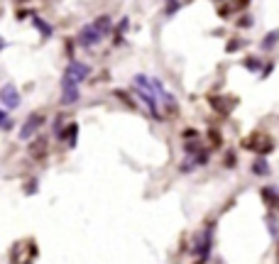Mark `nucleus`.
Masks as SVG:
<instances>
[{"label": "nucleus", "mask_w": 279, "mask_h": 264, "mask_svg": "<svg viewBox=\"0 0 279 264\" xmlns=\"http://www.w3.org/2000/svg\"><path fill=\"white\" fill-rule=\"evenodd\" d=\"M76 135H79V125H76V122H71V125L61 132V137H59V140H66L69 147H76Z\"/></svg>", "instance_id": "nucleus-13"}, {"label": "nucleus", "mask_w": 279, "mask_h": 264, "mask_svg": "<svg viewBox=\"0 0 279 264\" xmlns=\"http://www.w3.org/2000/svg\"><path fill=\"white\" fill-rule=\"evenodd\" d=\"M2 49H5V39L0 37V52H2Z\"/></svg>", "instance_id": "nucleus-27"}, {"label": "nucleus", "mask_w": 279, "mask_h": 264, "mask_svg": "<svg viewBox=\"0 0 279 264\" xmlns=\"http://www.w3.org/2000/svg\"><path fill=\"white\" fill-rule=\"evenodd\" d=\"M0 103H2V108H7V110H15V108L20 105V93H17V88L12 86V84L0 88Z\"/></svg>", "instance_id": "nucleus-7"}, {"label": "nucleus", "mask_w": 279, "mask_h": 264, "mask_svg": "<svg viewBox=\"0 0 279 264\" xmlns=\"http://www.w3.org/2000/svg\"><path fill=\"white\" fill-rule=\"evenodd\" d=\"M260 198L270 210H279V186H262L260 188Z\"/></svg>", "instance_id": "nucleus-9"}, {"label": "nucleus", "mask_w": 279, "mask_h": 264, "mask_svg": "<svg viewBox=\"0 0 279 264\" xmlns=\"http://www.w3.org/2000/svg\"><path fill=\"white\" fill-rule=\"evenodd\" d=\"M29 15V10H17V20H25Z\"/></svg>", "instance_id": "nucleus-25"}, {"label": "nucleus", "mask_w": 279, "mask_h": 264, "mask_svg": "<svg viewBox=\"0 0 279 264\" xmlns=\"http://www.w3.org/2000/svg\"><path fill=\"white\" fill-rule=\"evenodd\" d=\"M211 250H213V225H206L194 240V252L198 262H206L211 257Z\"/></svg>", "instance_id": "nucleus-2"}, {"label": "nucleus", "mask_w": 279, "mask_h": 264, "mask_svg": "<svg viewBox=\"0 0 279 264\" xmlns=\"http://www.w3.org/2000/svg\"><path fill=\"white\" fill-rule=\"evenodd\" d=\"M93 25H96V29H98L103 37H108V34L113 32V20L108 17V15H101V17H96V20H93Z\"/></svg>", "instance_id": "nucleus-11"}, {"label": "nucleus", "mask_w": 279, "mask_h": 264, "mask_svg": "<svg viewBox=\"0 0 279 264\" xmlns=\"http://www.w3.org/2000/svg\"><path fill=\"white\" fill-rule=\"evenodd\" d=\"M270 172H272V169H270L267 159H265V157L260 154V157H257V159L252 162V174H255V176H270Z\"/></svg>", "instance_id": "nucleus-10"}, {"label": "nucleus", "mask_w": 279, "mask_h": 264, "mask_svg": "<svg viewBox=\"0 0 279 264\" xmlns=\"http://www.w3.org/2000/svg\"><path fill=\"white\" fill-rule=\"evenodd\" d=\"M133 84H135V93H138L140 98L147 103L149 115L154 117V120H164V115L159 113V105H157V95L152 93V84H149V79H147L144 74H140V76L133 79Z\"/></svg>", "instance_id": "nucleus-1"}, {"label": "nucleus", "mask_w": 279, "mask_h": 264, "mask_svg": "<svg viewBox=\"0 0 279 264\" xmlns=\"http://www.w3.org/2000/svg\"><path fill=\"white\" fill-rule=\"evenodd\" d=\"M243 44H245L243 39H230V42H228V47H225V52H228V54H233V52H235V49H240Z\"/></svg>", "instance_id": "nucleus-19"}, {"label": "nucleus", "mask_w": 279, "mask_h": 264, "mask_svg": "<svg viewBox=\"0 0 279 264\" xmlns=\"http://www.w3.org/2000/svg\"><path fill=\"white\" fill-rule=\"evenodd\" d=\"M265 223H267V230H270V235H272V237H279V220L272 215V213L265 218Z\"/></svg>", "instance_id": "nucleus-15"}, {"label": "nucleus", "mask_w": 279, "mask_h": 264, "mask_svg": "<svg viewBox=\"0 0 279 264\" xmlns=\"http://www.w3.org/2000/svg\"><path fill=\"white\" fill-rule=\"evenodd\" d=\"M79 98H81L79 81H74V79L64 71V74H61V105H74Z\"/></svg>", "instance_id": "nucleus-3"}, {"label": "nucleus", "mask_w": 279, "mask_h": 264, "mask_svg": "<svg viewBox=\"0 0 279 264\" xmlns=\"http://www.w3.org/2000/svg\"><path fill=\"white\" fill-rule=\"evenodd\" d=\"M184 152H186V157L198 154V152H201V145H191V142H186V145H184Z\"/></svg>", "instance_id": "nucleus-20"}, {"label": "nucleus", "mask_w": 279, "mask_h": 264, "mask_svg": "<svg viewBox=\"0 0 279 264\" xmlns=\"http://www.w3.org/2000/svg\"><path fill=\"white\" fill-rule=\"evenodd\" d=\"M208 135H211V142H213V145H221V132H216V130H211Z\"/></svg>", "instance_id": "nucleus-22"}, {"label": "nucleus", "mask_w": 279, "mask_h": 264, "mask_svg": "<svg viewBox=\"0 0 279 264\" xmlns=\"http://www.w3.org/2000/svg\"><path fill=\"white\" fill-rule=\"evenodd\" d=\"M42 125H44V115H42V113H32V115H27V120L22 122V130H20V140L34 137V135L42 130Z\"/></svg>", "instance_id": "nucleus-5"}, {"label": "nucleus", "mask_w": 279, "mask_h": 264, "mask_svg": "<svg viewBox=\"0 0 279 264\" xmlns=\"http://www.w3.org/2000/svg\"><path fill=\"white\" fill-rule=\"evenodd\" d=\"M176 10H181V2H179V0H167V7H164V15H174Z\"/></svg>", "instance_id": "nucleus-18"}, {"label": "nucleus", "mask_w": 279, "mask_h": 264, "mask_svg": "<svg viewBox=\"0 0 279 264\" xmlns=\"http://www.w3.org/2000/svg\"><path fill=\"white\" fill-rule=\"evenodd\" d=\"M32 22H34V27L39 29V34H42L44 39H49V37H52V32H54V27H52V25H49L47 20H42L39 15H32Z\"/></svg>", "instance_id": "nucleus-12"}, {"label": "nucleus", "mask_w": 279, "mask_h": 264, "mask_svg": "<svg viewBox=\"0 0 279 264\" xmlns=\"http://www.w3.org/2000/svg\"><path fill=\"white\" fill-rule=\"evenodd\" d=\"M243 66H245L248 71H252V74H257V71L262 69V61H260L257 57H248L245 61H243Z\"/></svg>", "instance_id": "nucleus-16"}, {"label": "nucleus", "mask_w": 279, "mask_h": 264, "mask_svg": "<svg viewBox=\"0 0 279 264\" xmlns=\"http://www.w3.org/2000/svg\"><path fill=\"white\" fill-rule=\"evenodd\" d=\"M64 71H66L74 81H79V84H81V81H86V79L91 76V66H88V64H84V61H71Z\"/></svg>", "instance_id": "nucleus-8"}, {"label": "nucleus", "mask_w": 279, "mask_h": 264, "mask_svg": "<svg viewBox=\"0 0 279 264\" xmlns=\"http://www.w3.org/2000/svg\"><path fill=\"white\" fill-rule=\"evenodd\" d=\"M44 140H37L34 145H32V157H44Z\"/></svg>", "instance_id": "nucleus-17"}, {"label": "nucleus", "mask_w": 279, "mask_h": 264, "mask_svg": "<svg viewBox=\"0 0 279 264\" xmlns=\"http://www.w3.org/2000/svg\"><path fill=\"white\" fill-rule=\"evenodd\" d=\"M194 137H198V132H196L194 127H189V130L184 132V140H194Z\"/></svg>", "instance_id": "nucleus-23"}, {"label": "nucleus", "mask_w": 279, "mask_h": 264, "mask_svg": "<svg viewBox=\"0 0 279 264\" xmlns=\"http://www.w3.org/2000/svg\"><path fill=\"white\" fill-rule=\"evenodd\" d=\"M243 147H245V149H252V152H257V154H262V157H265V154H270V152L275 149L272 140H270V137H265V135H260V132H255L250 140H245Z\"/></svg>", "instance_id": "nucleus-4"}, {"label": "nucleus", "mask_w": 279, "mask_h": 264, "mask_svg": "<svg viewBox=\"0 0 279 264\" xmlns=\"http://www.w3.org/2000/svg\"><path fill=\"white\" fill-rule=\"evenodd\" d=\"M34 191H37V181L32 178V181H29V183H27V193H29V196H32Z\"/></svg>", "instance_id": "nucleus-24"}, {"label": "nucleus", "mask_w": 279, "mask_h": 264, "mask_svg": "<svg viewBox=\"0 0 279 264\" xmlns=\"http://www.w3.org/2000/svg\"><path fill=\"white\" fill-rule=\"evenodd\" d=\"M277 42H279V29H272V32H270V34H267V37H265V39L260 42V49L270 52V49H272V47H275Z\"/></svg>", "instance_id": "nucleus-14"}, {"label": "nucleus", "mask_w": 279, "mask_h": 264, "mask_svg": "<svg viewBox=\"0 0 279 264\" xmlns=\"http://www.w3.org/2000/svg\"><path fill=\"white\" fill-rule=\"evenodd\" d=\"M250 22H252V17H243V20H240V25H243V27H248Z\"/></svg>", "instance_id": "nucleus-26"}, {"label": "nucleus", "mask_w": 279, "mask_h": 264, "mask_svg": "<svg viewBox=\"0 0 279 264\" xmlns=\"http://www.w3.org/2000/svg\"><path fill=\"white\" fill-rule=\"evenodd\" d=\"M101 39H103V34L96 29V25H93V22L84 25V27H81V32H79V44H81V47H96Z\"/></svg>", "instance_id": "nucleus-6"}, {"label": "nucleus", "mask_w": 279, "mask_h": 264, "mask_svg": "<svg viewBox=\"0 0 279 264\" xmlns=\"http://www.w3.org/2000/svg\"><path fill=\"white\" fill-rule=\"evenodd\" d=\"M0 127H7V130L12 127V122L7 120V110H2V108H0Z\"/></svg>", "instance_id": "nucleus-21"}]
</instances>
